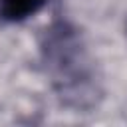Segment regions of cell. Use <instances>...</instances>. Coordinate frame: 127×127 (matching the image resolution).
<instances>
[{"label":"cell","mask_w":127,"mask_h":127,"mask_svg":"<svg viewBox=\"0 0 127 127\" xmlns=\"http://www.w3.org/2000/svg\"><path fill=\"white\" fill-rule=\"evenodd\" d=\"M48 0H0V22L20 24L36 16Z\"/></svg>","instance_id":"cell-1"}]
</instances>
